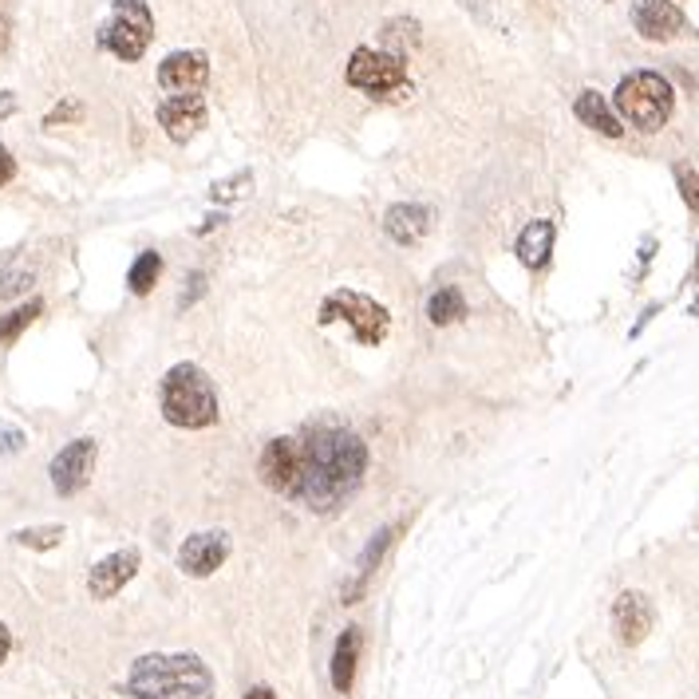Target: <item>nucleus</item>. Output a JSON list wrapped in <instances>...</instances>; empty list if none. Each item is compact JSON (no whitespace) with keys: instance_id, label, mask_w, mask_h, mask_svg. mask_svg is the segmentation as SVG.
I'll return each mask as SVG.
<instances>
[{"instance_id":"obj_31","label":"nucleus","mask_w":699,"mask_h":699,"mask_svg":"<svg viewBox=\"0 0 699 699\" xmlns=\"http://www.w3.org/2000/svg\"><path fill=\"white\" fill-rule=\"evenodd\" d=\"M8 652H12V632L5 628V621H0V663L8 660Z\"/></svg>"},{"instance_id":"obj_26","label":"nucleus","mask_w":699,"mask_h":699,"mask_svg":"<svg viewBox=\"0 0 699 699\" xmlns=\"http://www.w3.org/2000/svg\"><path fill=\"white\" fill-rule=\"evenodd\" d=\"M675 182H680V194L687 201V210L699 213V170H692V166H680V170H675Z\"/></svg>"},{"instance_id":"obj_29","label":"nucleus","mask_w":699,"mask_h":699,"mask_svg":"<svg viewBox=\"0 0 699 699\" xmlns=\"http://www.w3.org/2000/svg\"><path fill=\"white\" fill-rule=\"evenodd\" d=\"M76 115H79V107H76V103H64V107H59V111H52V115H47V127H56L59 118H76Z\"/></svg>"},{"instance_id":"obj_27","label":"nucleus","mask_w":699,"mask_h":699,"mask_svg":"<svg viewBox=\"0 0 699 699\" xmlns=\"http://www.w3.org/2000/svg\"><path fill=\"white\" fill-rule=\"evenodd\" d=\"M24 447V431L20 427H12L8 419H0V455H12V450Z\"/></svg>"},{"instance_id":"obj_19","label":"nucleus","mask_w":699,"mask_h":699,"mask_svg":"<svg viewBox=\"0 0 699 699\" xmlns=\"http://www.w3.org/2000/svg\"><path fill=\"white\" fill-rule=\"evenodd\" d=\"M355 663H360V628H344L336 652H332V684H336V692H352Z\"/></svg>"},{"instance_id":"obj_25","label":"nucleus","mask_w":699,"mask_h":699,"mask_svg":"<svg viewBox=\"0 0 699 699\" xmlns=\"http://www.w3.org/2000/svg\"><path fill=\"white\" fill-rule=\"evenodd\" d=\"M36 272L32 269H20V265H5L0 269V301H8V296H16L24 289H32Z\"/></svg>"},{"instance_id":"obj_7","label":"nucleus","mask_w":699,"mask_h":699,"mask_svg":"<svg viewBox=\"0 0 699 699\" xmlns=\"http://www.w3.org/2000/svg\"><path fill=\"white\" fill-rule=\"evenodd\" d=\"M336 320H344V324H348L364 344H379L387 336V324H391L384 304H375L372 296L352 293V289L332 293L328 301L320 304V324H336Z\"/></svg>"},{"instance_id":"obj_15","label":"nucleus","mask_w":699,"mask_h":699,"mask_svg":"<svg viewBox=\"0 0 699 699\" xmlns=\"http://www.w3.org/2000/svg\"><path fill=\"white\" fill-rule=\"evenodd\" d=\"M135 573H139V550H118V553L103 557V561L91 569L87 589H91L95 601H107V597H115V592L123 589Z\"/></svg>"},{"instance_id":"obj_28","label":"nucleus","mask_w":699,"mask_h":699,"mask_svg":"<svg viewBox=\"0 0 699 699\" xmlns=\"http://www.w3.org/2000/svg\"><path fill=\"white\" fill-rule=\"evenodd\" d=\"M12 174H16V162H12L8 147H5V142H0V186H5V182H12Z\"/></svg>"},{"instance_id":"obj_23","label":"nucleus","mask_w":699,"mask_h":699,"mask_svg":"<svg viewBox=\"0 0 699 699\" xmlns=\"http://www.w3.org/2000/svg\"><path fill=\"white\" fill-rule=\"evenodd\" d=\"M40 313H44V301H28V304H20V308H12V313H5V316H0V344H12Z\"/></svg>"},{"instance_id":"obj_12","label":"nucleus","mask_w":699,"mask_h":699,"mask_svg":"<svg viewBox=\"0 0 699 699\" xmlns=\"http://www.w3.org/2000/svg\"><path fill=\"white\" fill-rule=\"evenodd\" d=\"M612 628H616V640L628 648H636L640 640L652 632V604L644 592H621L612 604Z\"/></svg>"},{"instance_id":"obj_22","label":"nucleus","mask_w":699,"mask_h":699,"mask_svg":"<svg viewBox=\"0 0 699 699\" xmlns=\"http://www.w3.org/2000/svg\"><path fill=\"white\" fill-rule=\"evenodd\" d=\"M391 538H396V533H391V526H384V529H375L372 533V541L364 545V553H360V565H355V581H364L375 573V565L384 561V553H387V545H391Z\"/></svg>"},{"instance_id":"obj_13","label":"nucleus","mask_w":699,"mask_h":699,"mask_svg":"<svg viewBox=\"0 0 699 699\" xmlns=\"http://www.w3.org/2000/svg\"><path fill=\"white\" fill-rule=\"evenodd\" d=\"M632 24L644 40H672L684 32V12L672 0H632Z\"/></svg>"},{"instance_id":"obj_10","label":"nucleus","mask_w":699,"mask_h":699,"mask_svg":"<svg viewBox=\"0 0 699 699\" xmlns=\"http://www.w3.org/2000/svg\"><path fill=\"white\" fill-rule=\"evenodd\" d=\"M261 482L272 486V490L281 494H293L296 490V474H301V447L293 443V438H272L261 450Z\"/></svg>"},{"instance_id":"obj_4","label":"nucleus","mask_w":699,"mask_h":699,"mask_svg":"<svg viewBox=\"0 0 699 699\" xmlns=\"http://www.w3.org/2000/svg\"><path fill=\"white\" fill-rule=\"evenodd\" d=\"M675 107V91L672 83L656 76V71H632V76L621 79V87H616V111H621L628 123L636 130H660L668 123Z\"/></svg>"},{"instance_id":"obj_33","label":"nucleus","mask_w":699,"mask_h":699,"mask_svg":"<svg viewBox=\"0 0 699 699\" xmlns=\"http://www.w3.org/2000/svg\"><path fill=\"white\" fill-rule=\"evenodd\" d=\"M12 107H16V103H12V95H0V118H5V115L12 111Z\"/></svg>"},{"instance_id":"obj_20","label":"nucleus","mask_w":699,"mask_h":699,"mask_svg":"<svg viewBox=\"0 0 699 699\" xmlns=\"http://www.w3.org/2000/svg\"><path fill=\"white\" fill-rule=\"evenodd\" d=\"M159 272H162V257L154 253V249H142V253L135 257V265H130L127 272V284H130V293H150L154 284H159Z\"/></svg>"},{"instance_id":"obj_24","label":"nucleus","mask_w":699,"mask_h":699,"mask_svg":"<svg viewBox=\"0 0 699 699\" xmlns=\"http://www.w3.org/2000/svg\"><path fill=\"white\" fill-rule=\"evenodd\" d=\"M20 545H28V550H52V545L64 541V526H36V529H16L12 533Z\"/></svg>"},{"instance_id":"obj_18","label":"nucleus","mask_w":699,"mask_h":699,"mask_svg":"<svg viewBox=\"0 0 699 699\" xmlns=\"http://www.w3.org/2000/svg\"><path fill=\"white\" fill-rule=\"evenodd\" d=\"M573 111H577V118L585 127H592V130H601V135H609V139H621V118L612 115V107H609V99H604L601 91H581L577 95V103H573Z\"/></svg>"},{"instance_id":"obj_11","label":"nucleus","mask_w":699,"mask_h":699,"mask_svg":"<svg viewBox=\"0 0 699 699\" xmlns=\"http://www.w3.org/2000/svg\"><path fill=\"white\" fill-rule=\"evenodd\" d=\"M210 79V64L201 52H174L159 64V83L174 95H198Z\"/></svg>"},{"instance_id":"obj_21","label":"nucleus","mask_w":699,"mask_h":699,"mask_svg":"<svg viewBox=\"0 0 699 699\" xmlns=\"http://www.w3.org/2000/svg\"><path fill=\"white\" fill-rule=\"evenodd\" d=\"M427 316H431V324H450V320L467 316V301H462L458 289H438L431 301H427Z\"/></svg>"},{"instance_id":"obj_16","label":"nucleus","mask_w":699,"mask_h":699,"mask_svg":"<svg viewBox=\"0 0 699 699\" xmlns=\"http://www.w3.org/2000/svg\"><path fill=\"white\" fill-rule=\"evenodd\" d=\"M384 230L391 233V242L415 245L427 230H431V213H427L423 206H411V201H403V206H391V210H387Z\"/></svg>"},{"instance_id":"obj_14","label":"nucleus","mask_w":699,"mask_h":699,"mask_svg":"<svg viewBox=\"0 0 699 699\" xmlns=\"http://www.w3.org/2000/svg\"><path fill=\"white\" fill-rule=\"evenodd\" d=\"M159 123L174 142H190L206 123V103H201V95H174L159 107Z\"/></svg>"},{"instance_id":"obj_3","label":"nucleus","mask_w":699,"mask_h":699,"mask_svg":"<svg viewBox=\"0 0 699 699\" xmlns=\"http://www.w3.org/2000/svg\"><path fill=\"white\" fill-rule=\"evenodd\" d=\"M162 415L174 427L201 431L218 423V396H213L206 372L198 364H174L162 379Z\"/></svg>"},{"instance_id":"obj_30","label":"nucleus","mask_w":699,"mask_h":699,"mask_svg":"<svg viewBox=\"0 0 699 699\" xmlns=\"http://www.w3.org/2000/svg\"><path fill=\"white\" fill-rule=\"evenodd\" d=\"M186 284H190V289H186V296H182V308H190V304H194V296L201 293V284H206V281H201V277H198V272H194V277H190Z\"/></svg>"},{"instance_id":"obj_8","label":"nucleus","mask_w":699,"mask_h":699,"mask_svg":"<svg viewBox=\"0 0 699 699\" xmlns=\"http://www.w3.org/2000/svg\"><path fill=\"white\" fill-rule=\"evenodd\" d=\"M95 455H99V447H95V438H76V443H67L59 455L52 458V486L56 494H79L83 486L91 482V470H95Z\"/></svg>"},{"instance_id":"obj_1","label":"nucleus","mask_w":699,"mask_h":699,"mask_svg":"<svg viewBox=\"0 0 699 699\" xmlns=\"http://www.w3.org/2000/svg\"><path fill=\"white\" fill-rule=\"evenodd\" d=\"M364 467V438L355 431H344V427H332V431H320L301 447V474H296L293 494H301L316 514H328L360 490Z\"/></svg>"},{"instance_id":"obj_17","label":"nucleus","mask_w":699,"mask_h":699,"mask_svg":"<svg viewBox=\"0 0 699 699\" xmlns=\"http://www.w3.org/2000/svg\"><path fill=\"white\" fill-rule=\"evenodd\" d=\"M550 249H553V221L550 218H533L526 230L518 233V261L526 269H541L550 261Z\"/></svg>"},{"instance_id":"obj_6","label":"nucleus","mask_w":699,"mask_h":699,"mask_svg":"<svg viewBox=\"0 0 699 699\" xmlns=\"http://www.w3.org/2000/svg\"><path fill=\"white\" fill-rule=\"evenodd\" d=\"M348 83L367 91V95H375V99H391L396 91H411L403 56L399 52H375V47H360V52H352Z\"/></svg>"},{"instance_id":"obj_2","label":"nucleus","mask_w":699,"mask_h":699,"mask_svg":"<svg viewBox=\"0 0 699 699\" xmlns=\"http://www.w3.org/2000/svg\"><path fill=\"white\" fill-rule=\"evenodd\" d=\"M127 695L130 699H210L213 695V675L198 656H142L127 675Z\"/></svg>"},{"instance_id":"obj_5","label":"nucleus","mask_w":699,"mask_h":699,"mask_svg":"<svg viewBox=\"0 0 699 699\" xmlns=\"http://www.w3.org/2000/svg\"><path fill=\"white\" fill-rule=\"evenodd\" d=\"M150 40H154V16L147 0H115L111 24H103L99 44L118 59H142Z\"/></svg>"},{"instance_id":"obj_32","label":"nucleus","mask_w":699,"mask_h":699,"mask_svg":"<svg viewBox=\"0 0 699 699\" xmlns=\"http://www.w3.org/2000/svg\"><path fill=\"white\" fill-rule=\"evenodd\" d=\"M245 699H277V695H272L269 687H249V692H245Z\"/></svg>"},{"instance_id":"obj_9","label":"nucleus","mask_w":699,"mask_h":699,"mask_svg":"<svg viewBox=\"0 0 699 699\" xmlns=\"http://www.w3.org/2000/svg\"><path fill=\"white\" fill-rule=\"evenodd\" d=\"M225 557H230V538L221 529H206V533H190L178 550V569L186 577H210Z\"/></svg>"},{"instance_id":"obj_34","label":"nucleus","mask_w":699,"mask_h":699,"mask_svg":"<svg viewBox=\"0 0 699 699\" xmlns=\"http://www.w3.org/2000/svg\"><path fill=\"white\" fill-rule=\"evenodd\" d=\"M695 277H699V265H695Z\"/></svg>"}]
</instances>
